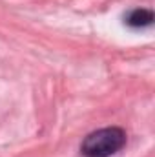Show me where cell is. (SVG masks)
Segmentation results:
<instances>
[{
    "mask_svg": "<svg viewBox=\"0 0 155 157\" xmlns=\"http://www.w3.org/2000/svg\"><path fill=\"white\" fill-rule=\"evenodd\" d=\"M153 22V13L150 9H133L126 17V24L131 28H146Z\"/></svg>",
    "mask_w": 155,
    "mask_h": 157,
    "instance_id": "cell-2",
    "label": "cell"
},
{
    "mask_svg": "<svg viewBox=\"0 0 155 157\" xmlns=\"http://www.w3.org/2000/svg\"><path fill=\"white\" fill-rule=\"evenodd\" d=\"M126 144V132L122 128H102L93 133H89L80 150L86 157H110L117 154Z\"/></svg>",
    "mask_w": 155,
    "mask_h": 157,
    "instance_id": "cell-1",
    "label": "cell"
}]
</instances>
